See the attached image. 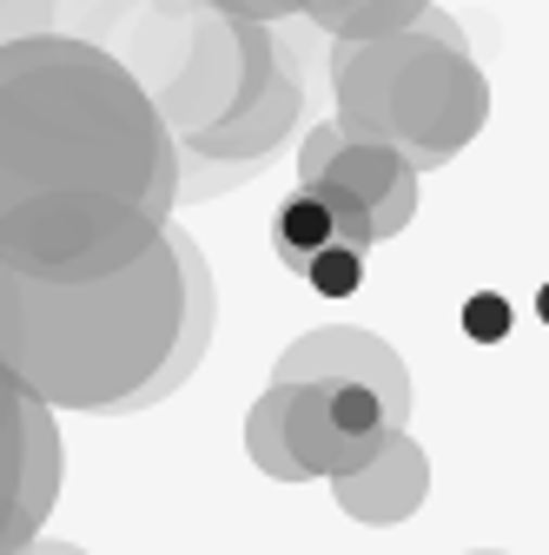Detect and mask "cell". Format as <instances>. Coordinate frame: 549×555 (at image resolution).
Masks as SVG:
<instances>
[{
    "label": "cell",
    "instance_id": "1",
    "mask_svg": "<svg viewBox=\"0 0 549 555\" xmlns=\"http://www.w3.org/2000/svg\"><path fill=\"white\" fill-rule=\"evenodd\" d=\"M205 331L213 278L179 232L106 278H34L0 258V364L47 403L140 410L192 371Z\"/></svg>",
    "mask_w": 549,
    "mask_h": 555
},
{
    "label": "cell",
    "instance_id": "2",
    "mask_svg": "<svg viewBox=\"0 0 549 555\" xmlns=\"http://www.w3.org/2000/svg\"><path fill=\"white\" fill-rule=\"evenodd\" d=\"M60 496V437L47 397L0 364V555H21Z\"/></svg>",
    "mask_w": 549,
    "mask_h": 555
},
{
    "label": "cell",
    "instance_id": "3",
    "mask_svg": "<svg viewBox=\"0 0 549 555\" xmlns=\"http://www.w3.org/2000/svg\"><path fill=\"white\" fill-rule=\"evenodd\" d=\"M305 185H345L371 205L378 232H397L410 198H418V166L384 139H345L337 126H318L305 139Z\"/></svg>",
    "mask_w": 549,
    "mask_h": 555
},
{
    "label": "cell",
    "instance_id": "4",
    "mask_svg": "<svg viewBox=\"0 0 549 555\" xmlns=\"http://www.w3.org/2000/svg\"><path fill=\"white\" fill-rule=\"evenodd\" d=\"M279 377L285 384H305V377H358V384H378L397 403V416H410V384H404V364L391 358V344H378L365 331H345V324L298 337L292 351L279 358Z\"/></svg>",
    "mask_w": 549,
    "mask_h": 555
},
{
    "label": "cell",
    "instance_id": "5",
    "mask_svg": "<svg viewBox=\"0 0 549 555\" xmlns=\"http://www.w3.org/2000/svg\"><path fill=\"white\" fill-rule=\"evenodd\" d=\"M424 490H431V463H424V450L410 443L404 430L365 469L337 476V503H345L358 522H404L410 509L424 503Z\"/></svg>",
    "mask_w": 549,
    "mask_h": 555
},
{
    "label": "cell",
    "instance_id": "6",
    "mask_svg": "<svg viewBox=\"0 0 549 555\" xmlns=\"http://www.w3.org/2000/svg\"><path fill=\"white\" fill-rule=\"evenodd\" d=\"M271 245H279V258L305 278V264H311L324 245H337V212H331V198H324L318 185H298L279 212H271Z\"/></svg>",
    "mask_w": 549,
    "mask_h": 555
},
{
    "label": "cell",
    "instance_id": "7",
    "mask_svg": "<svg viewBox=\"0 0 549 555\" xmlns=\"http://www.w3.org/2000/svg\"><path fill=\"white\" fill-rule=\"evenodd\" d=\"M305 278H311V292H324V298H352L358 285H365V245H324L311 264H305Z\"/></svg>",
    "mask_w": 549,
    "mask_h": 555
},
{
    "label": "cell",
    "instance_id": "8",
    "mask_svg": "<svg viewBox=\"0 0 549 555\" xmlns=\"http://www.w3.org/2000/svg\"><path fill=\"white\" fill-rule=\"evenodd\" d=\"M510 298L503 292H476V298H463V337L470 344H503L510 337Z\"/></svg>",
    "mask_w": 549,
    "mask_h": 555
},
{
    "label": "cell",
    "instance_id": "9",
    "mask_svg": "<svg viewBox=\"0 0 549 555\" xmlns=\"http://www.w3.org/2000/svg\"><path fill=\"white\" fill-rule=\"evenodd\" d=\"M536 318H542V324H549V285H542V292H536Z\"/></svg>",
    "mask_w": 549,
    "mask_h": 555
},
{
    "label": "cell",
    "instance_id": "10",
    "mask_svg": "<svg viewBox=\"0 0 549 555\" xmlns=\"http://www.w3.org/2000/svg\"><path fill=\"white\" fill-rule=\"evenodd\" d=\"M484 555H490V548H484Z\"/></svg>",
    "mask_w": 549,
    "mask_h": 555
}]
</instances>
